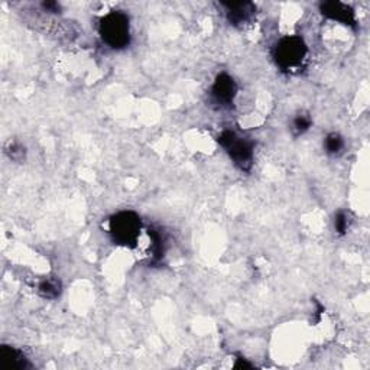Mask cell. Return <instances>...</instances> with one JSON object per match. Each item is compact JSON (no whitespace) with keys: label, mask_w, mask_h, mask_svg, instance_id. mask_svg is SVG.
Returning <instances> with one entry per match:
<instances>
[{"label":"cell","mask_w":370,"mask_h":370,"mask_svg":"<svg viewBox=\"0 0 370 370\" xmlns=\"http://www.w3.org/2000/svg\"><path fill=\"white\" fill-rule=\"evenodd\" d=\"M308 48L301 36L282 38L273 51V58L282 70H294L299 67L307 57Z\"/></svg>","instance_id":"cell-3"},{"label":"cell","mask_w":370,"mask_h":370,"mask_svg":"<svg viewBox=\"0 0 370 370\" xmlns=\"http://www.w3.org/2000/svg\"><path fill=\"white\" fill-rule=\"evenodd\" d=\"M334 227H336V231L338 233V235H346L347 231V227H349V218H347V214L343 213V211H338L336 214V218H334Z\"/></svg>","instance_id":"cell-13"},{"label":"cell","mask_w":370,"mask_h":370,"mask_svg":"<svg viewBox=\"0 0 370 370\" xmlns=\"http://www.w3.org/2000/svg\"><path fill=\"white\" fill-rule=\"evenodd\" d=\"M226 8L227 19L231 25L240 26L248 23L256 12V8L251 2H238V3H222Z\"/></svg>","instance_id":"cell-8"},{"label":"cell","mask_w":370,"mask_h":370,"mask_svg":"<svg viewBox=\"0 0 370 370\" xmlns=\"http://www.w3.org/2000/svg\"><path fill=\"white\" fill-rule=\"evenodd\" d=\"M238 86L229 74L217 76L214 84L211 87V97L213 100L220 106H230L236 97Z\"/></svg>","instance_id":"cell-5"},{"label":"cell","mask_w":370,"mask_h":370,"mask_svg":"<svg viewBox=\"0 0 370 370\" xmlns=\"http://www.w3.org/2000/svg\"><path fill=\"white\" fill-rule=\"evenodd\" d=\"M6 154L9 155V158L12 161H16V162H21L25 159V155H26V150L25 148L18 143V142H10L8 146H6Z\"/></svg>","instance_id":"cell-12"},{"label":"cell","mask_w":370,"mask_h":370,"mask_svg":"<svg viewBox=\"0 0 370 370\" xmlns=\"http://www.w3.org/2000/svg\"><path fill=\"white\" fill-rule=\"evenodd\" d=\"M141 217L133 211H120L108 220V233L116 244L135 248L141 236Z\"/></svg>","instance_id":"cell-1"},{"label":"cell","mask_w":370,"mask_h":370,"mask_svg":"<svg viewBox=\"0 0 370 370\" xmlns=\"http://www.w3.org/2000/svg\"><path fill=\"white\" fill-rule=\"evenodd\" d=\"M320 10L325 18L337 21L343 25L351 26V28H356V16L350 6L337 2L336 0V2H323L320 5Z\"/></svg>","instance_id":"cell-6"},{"label":"cell","mask_w":370,"mask_h":370,"mask_svg":"<svg viewBox=\"0 0 370 370\" xmlns=\"http://www.w3.org/2000/svg\"><path fill=\"white\" fill-rule=\"evenodd\" d=\"M100 35L104 43L115 49H122L130 43L129 18L123 12H111L100 22Z\"/></svg>","instance_id":"cell-2"},{"label":"cell","mask_w":370,"mask_h":370,"mask_svg":"<svg viewBox=\"0 0 370 370\" xmlns=\"http://www.w3.org/2000/svg\"><path fill=\"white\" fill-rule=\"evenodd\" d=\"M31 365L26 356L12 346L0 347V367L3 370H26Z\"/></svg>","instance_id":"cell-7"},{"label":"cell","mask_w":370,"mask_h":370,"mask_svg":"<svg viewBox=\"0 0 370 370\" xmlns=\"http://www.w3.org/2000/svg\"><path fill=\"white\" fill-rule=\"evenodd\" d=\"M218 143L242 171H251L253 163V143L251 141L240 138L236 132L224 130L218 136Z\"/></svg>","instance_id":"cell-4"},{"label":"cell","mask_w":370,"mask_h":370,"mask_svg":"<svg viewBox=\"0 0 370 370\" xmlns=\"http://www.w3.org/2000/svg\"><path fill=\"white\" fill-rule=\"evenodd\" d=\"M43 8L48 12H52V13H58L60 12V5L57 2H44L43 3Z\"/></svg>","instance_id":"cell-14"},{"label":"cell","mask_w":370,"mask_h":370,"mask_svg":"<svg viewBox=\"0 0 370 370\" xmlns=\"http://www.w3.org/2000/svg\"><path fill=\"white\" fill-rule=\"evenodd\" d=\"M345 148V141H343L338 133H330L325 138V149L330 155H337L341 152V149Z\"/></svg>","instance_id":"cell-10"},{"label":"cell","mask_w":370,"mask_h":370,"mask_svg":"<svg viewBox=\"0 0 370 370\" xmlns=\"http://www.w3.org/2000/svg\"><path fill=\"white\" fill-rule=\"evenodd\" d=\"M252 367H253V366H252L249 362H246V359H243V358L236 359L235 369H252Z\"/></svg>","instance_id":"cell-15"},{"label":"cell","mask_w":370,"mask_h":370,"mask_svg":"<svg viewBox=\"0 0 370 370\" xmlns=\"http://www.w3.org/2000/svg\"><path fill=\"white\" fill-rule=\"evenodd\" d=\"M38 292L41 297L47 299H54L61 294V282L54 278H47L38 286Z\"/></svg>","instance_id":"cell-9"},{"label":"cell","mask_w":370,"mask_h":370,"mask_svg":"<svg viewBox=\"0 0 370 370\" xmlns=\"http://www.w3.org/2000/svg\"><path fill=\"white\" fill-rule=\"evenodd\" d=\"M312 125V120L308 115H304V113H301V115H297L292 120V130L295 135H303L305 133Z\"/></svg>","instance_id":"cell-11"}]
</instances>
